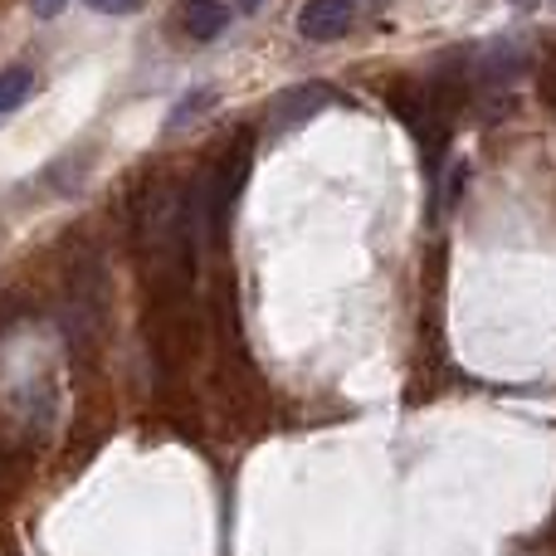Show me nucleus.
Segmentation results:
<instances>
[{"instance_id": "obj_1", "label": "nucleus", "mask_w": 556, "mask_h": 556, "mask_svg": "<svg viewBox=\"0 0 556 556\" xmlns=\"http://www.w3.org/2000/svg\"><path fill=\"white\" fill-rule=\"evenodd\" d=\"M391 108H395V117L410 127L415 142H420L425 162L440 166L444 147H450V113L434 103V93L425 88V78H420V84H395L391 88Z\"/></svg>"}, {"instance_id": "obj_2", "label": "nucleus", "mask_w": 556, "mask_h": 556, "mask_svg": "<svg viewBox=\"0 0 556 556\" xmlns=\"http://www.w3.org/2000/svg\"><path fill=\"white\" fill-rule=\"evenodd\" d=\"M244 176H250V142H244V137L225 142L220 152L205 162V172H195V181H201V191H205V205H211V220L235 205V195L244 191Z\"/></svg>"}, {"instance_id": "obj_3", "label": "nucleus", "mask_w": 556, "mask_h": 556, "mask_svg": "<svg viewBox=\"0 0 556 556\" xmlns=\"http://www.w3.org/2000/svg\"><path fill=\"white\" fill-rule=\"evenodd\" d=\"M352 20H356L352 0H307L298 10V35L313 39V45H332V39H342L352 29Z\"/></svg>"}, {"instance_id": "obj_4", "label": "nucleus", "mask_w": 556, "mask_h": 556, "mask_svg": "<svg viewBox=\"0 0 556 556\" xmlns=\"http://www.w3.org/2000/svg\"><path fill=\"white\" fill-rule=\"evenodd\" d=\"M332 88L327 84H303V88H288V93H278L274 98V108H269V132H288V127H298V123H307L313 113H323L327 103H332Z\"/></svg>"}, {"instance_id": "obj_5", "label": "nucleus", "mask_w": 556, "mask_h": 556, "mask_svg": "<svg viewBox=\"0 0 556 556\" xmlns=\"http://www.w3.org/2000/svg\"><path fill=\"white\" fill-rule=\"evenodd\" d=\"M522 68H528V59H522V49L513 45V39H498V45H489L479 59H469L473 84H513Z\"/></svg>"}, {"instance_id": "obj_6", "label": "nucleus", "mask_w": 556, "mask_h": 556, "mask_svg": "<svg viewBox=\"0 0 556 556\" xmlns=\"http://www.w3.org/2000/svg\"><path fill=\"white\" fill-rule=\"evenodd\" d=\"M225 25H230V10H225L220 0H181V29L191 39L211 45V39L225 35Z\"/></svg>"}, {"instance_id": "obj_7", "label": "nucleus", "mask_w": 556, "mask_h": 556, "mask_svg": "<svg viewBox=\"0 0 556 556\" xmlns=\"http://www.w3.org/2000/svg\"><path fill=\"white\" fill-rule=\"evenodd\" d=\"M29 88H35V74H29L25 64H10L0 68V113H10V108H20L29 98Z\"/></svg>"}, {"instance_id": "obj_8", "label": "nucleus", "mask_w": 556, "mask_h": 556, "mask_svg": "<svg viewBox=\"0 0 556 556\" xmlns=\"http://www.w3.org/2000/svg\"><path fill=\"white\" fill-rule=\"evenodd\" d=\"M215 98H220V93H215V88H191V93H186V103H181V108H172V117H166V127H172V132H176V127H191L201 113H211V108H215Z\"/></svg>"}, {"instance_id": "obj_9", "label": "nucleus", "mask_w": 556, "mask_h": 556, "mask_svg": "<svg viewBox=\"0 0 556 556\" xmlns=\"http://www.w3.org/2000/svg\"><path fill=\"white\" fill-rule=\"evenodd\" d=\"M88 5H93L98 15H132L142 0H88Z\"/></svg>"}, {"instance_id": "obj_10", "label": "nucleus", "mask_w": 556, "mask_h": 556, "mask_svg": "<svg viewBox=\"0 0 556 556\" xmlns=\"http://www.w3.org/2000/svg\"><path fill=\"white\" fill-rule=\"evenodd\" d=\"M29 5H35V15H39V20H54L59 10L68 5V0H29Z\"/></svg>"}, {"instance_id": "obj_11", "label": "nucleus", "mask_w": 556, "mask_h": 556, "mask_svg": "<svg viewBox=\"0 0 556 556\" xmlns=\"http://www.w3.org/2000/svg\"><path fill=\"white\" fill-rule=\"evenodd\" d=\"M235 5H240V10H250V15H254V10H260L264 0H235Z\"/></svg>"}, {"instance_id": "obj_12", "label": "nucleus", "mask_w": 556, "mask_h": 556, "mask_svg": "<svg viewBox=\"0 0 556 556\" xmlns=\"http://www.w3.org/2000/svg\"><path fill=\"white\" fill-rule=\"evenodd\" d=\"M513 5H518V10H532V5H538V0H513Z\"/></svg>"}]
</instances>
